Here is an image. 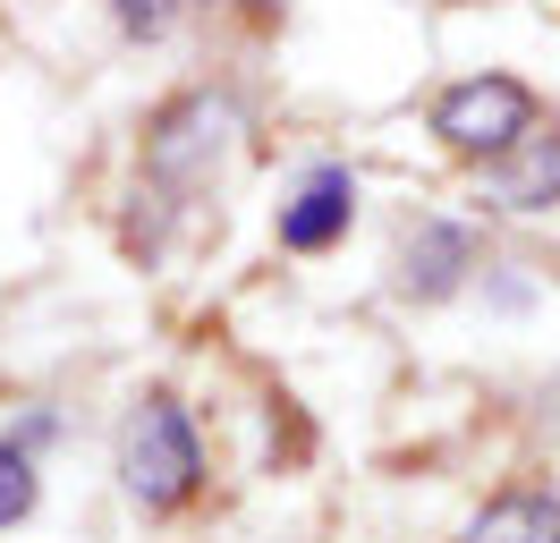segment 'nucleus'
Returning a JSON list of instances; mask_svg holds the SVG:
<instances>
[{"instance_id": "7", "label": "nucleus", "mask_w": 560, "mask_h": 543, "mask_svg": "<svg viewBox=\"0 0 560 543\" xmlns=\"http://www.w3.org/2000/svg\"><path fill=\"white\" fill-rule=\"evenodd\" d=\"M458 543H560V493H501L467 518Z\"/></svg>"}, {"instance_id": "5", "label": "nucleus", "mask_w": 560, "mask_h": 543, "mask_svg": "<svg viewBox=\"0 0 560 543\" xmlns=\"http://www.w3.org/2000/svg\"><path fill=\"white\" fill-rule=\"evenodd\" d=\"M467 272H476V238L458 230V221L424 212V221L399 230V289H408V298H451Z\"/></svg>"}, {"instance_id": "3", "label": "nucleus", "mask_w": 560, "mask_h": 543, "mask_svg": "<svg viewBox=\"0 0 560 543\" xmlns=\"http://www.w3.org/2000/svg\"><path fill=\"white\" fill-rule=\"evenodd\" d=\"M221 136H238V102L230 94H187L178 111L153 119V145H144V153H153L162 178H196V170L221 153Z\"/></svg>"}, {"instance_id": "9", "label": "nucleus", "mask_w": 560, "mask_h": 543, "mask_svg": "<svg viewBox=\"0 0 560 543\" xmlns=\"http://www.w3.org/2000/svg\"><path fill=\"white\" fill-rule=\"evenodd\" d=\"M110 18H119L128 34H162L178 18V0H110Z\"/></svg>"}, {"instance_id": "2", "label": "nucleus", "mask_w": 560, "mask_h": 543, "mask_svg": "<svg viewBox=\"0 0 560 543\" xmlns=\"http://www.w3.org/2000/svg\"><path fill=\"white\" fill-rule=\"evenodd\" d=\"M535 128H544V102H535V85L510 77V68H476V77H458V85L433 94V136L451 145L458 162H501V153L526 145Z\"/></svg>"}, {"instance_id": "4", "label": "nucleus", "mask_w": 560, "mask_h": 543, "mask_svg": "<svg viewBox=\"0 0 560 543\" xmlns=\"http://www.w3.org/2000/svg\"><path fill=\"white\" fill-rule=\"evenodd\" d=\"M349 221H357V178L340 162H323V170H306L298 196L280 204V246L289 255H323V246L349 238Z\"/></svg>"}, {"instance_id": "1", "label": "nucleus", "mask_w": 560, "mask_h": 543, "mask_svg": "<svg viewBox=\"0 0 560 543\" xmlns=\"http://www.w3.org/2000/svg\"><path fill=\"white\" fill-rule=\"evenodd\" d=\"M110 475L144 518H171V509H187L205 493V441H196V425H187V407L171 391L128 400L119 434H110Z\"/></svg>"}, {"instance_id": "8", "label": "nucleus", "mask_w": 560, "mask_h": 543, "mask_svg": "<svg viewBox=\"0 0 560 543\" xmlns=\"http://www.w3.org/2000/svg\"><path fill=\"white\" fill-rule=\"evenodd\" d=\"M26 509H35V459L18 441H0V527H18Z\"/></svg>"}, {"instance_id": "6", "label": "nucleus", "mask_w": 560, "mask_h": 543, "mask_svg": "<svg viewBox=\"0 0 560 543\" xmlns=\"http://www.w3.org/2000/svg\"><path fill=\"white\" fill-rule=\"evenodd\" d=\"M485 204H501V212H552L560 204V128H535L501 162H485Z\"/></svg>"}]
</instances>
